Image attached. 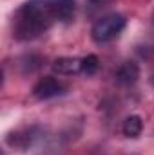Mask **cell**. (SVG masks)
<instances>
[{"label": "cell", "mask_w": 154, "mask_h": 155, "mask_svg": "<svg viewBox=\"0 0 154 155\" xmlns=\"http://www.w3.org/2000/svg\"><path fill=\"white\" fill-rule=\"evenodd\" d=\"M54 22H60L54 0H29L15 13V38L35 40Z\"/></svg>", "instance_id": "cell-1"}, {"label": "cell", "mask_w": 154, "mask_h": 155, "mask_svg": "<svg viewBox=\"0 0 154 155\" xmlns=\"http://www.w3.org/2000/svg\"><path fill=\"white\" fill-rule=\"evenodd\" d=\"M127 25V20L118 15V13H111L105 15L102 18H98L91 29V36L96 43H107L111 40H114Z\"/></svg>", "instance_id": "cell-2"}, {"label": "cell", "mask_w": 154, "mask_h": 155, "mask_svg": "<svg viewBox=\"0 0 154 155\" xmlns=\"http://www.w3.org/2000/svg\"><path fill=\"white\" fill-rule=\"evenodd\" d=\"M64 92H65V85L53 76L42 78L33 87V94L38 99H51V97H56V96H60Z\"/></svg>", "instance_id": "cell-3"}, {"label": "cell", "mask_w": 154, "mask_h": 155, "mask_svg": "<svg viewBox=\"0 0 154 155\" xmlns=\"http://www.w3.org/2000/svg\"><path fill=\"white\" fill-rule=\"evenodd\" d=\"M114 78H116V83H118V85H123V87L132 85V83H136V79L140 78V67H138L134 61H125V63H121V65L118 67Z\"/></svg>", "instance_id": "cell-4"}, {"label": "cell", "mask_w": 154, "mask_h": 155, "mask_svg": "<svg viewBox=\"0 0 154 155\" xmlns=\"http://www.w3.org/2000/svg\"><path fill=\"white\" fill-rule=\"evenodd\" d=\"M53 71L62 76H73L82 72V60L80 58H58L53 63Z\"/></svg>", "instance_id": "cell-5"}, {"label": "cell", "mask_w": 154, "mask_h": 155, "mask_svg": "<svg viewBox=\"0 0 154 155\" xmlns=\"http://www.w3.org/2000/svg\"><path fill=\"white\" fill-rule=\"evenodd\" d=\"M143 130V121L140 116H129L123 121V134L131 139H136Z\"/></svg>", "instance_id": "cell-6"}, {"label": "cell", "mask_w": 154, "mask_h": 155, "mask_svg": "<svg viewBox=\"0 0 154 155\" xmlns=\"http://www.w3.org/2000/svg\"><path fill=\"white\" fill-rule=\"evenodd\" d=\"M98 67H100V60H98V56L89 54V56L82 58V72H83L85 76H93V74L98 71Z\"/></svg>", "instance_id": "cell-7"}, {"label": "cell", "mask_w": 154, "mask_h": 155, "mask_svg": "<svg viewBox=\"0 0 154 155\" xmlns=\"http://www.w3.org/2000/svg\"><path fill=\"white\" fill-rule=\"evenodd\" d=\"M93 4H96V5H105V4H109V2H113V0H91Z\"/></svg>", "instance_id": "cell-8"}]
</instances>
